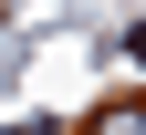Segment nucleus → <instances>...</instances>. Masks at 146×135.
Segmentation results:
<instances>
[{
	"instance_id": "obj_1",
	"label": "nucleus",
	"mask_w": 146,
	"mask_h": 135,
	"mask_svg": "<svg viewBox=\"0 0 146 135\" xmlns=\"http://www.w3.org/2000/svg\"><path fill=\"white\" fill-rule=\"evenodd\" d=\"M84 135H146V94H115V104L84 114Z\"/></svg>"
}]
</instances>
